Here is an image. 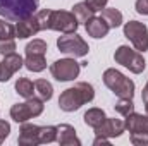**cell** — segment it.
Returning <instances> with one entry per match:
<instances>
[{
	"label": "cell",
	"instance_id": "ba28073f",
	"mask_svg": "<svg viewBox=\"0 0 148 146\" xmlns=\"http://www.w3.org/2000/svg\"><path fill=\"white\" fill-rule=\"evenodd\" d=\"M124 36L127 38L138 52L148 50V28L140 21H129L124 24Z\"/></svg>",
	"mask_w": 148,
	"mask_h": 146
},
{
	"label": "cell",
	"instance_id": "9c48e42d",
	"mask_svg": "<svg viewBox=\"0 0 148 146\" xmlns=\"http://www.w3.org/2000/svg\"><path fill=\"white\" fill-rule=\"evenodd\" d=\"M79 71H81V64L76 62L74 59H60V60H55L50 65L52 76L60 83L74 81L79 76Z\"/></svg>",
	"mask_w": 148,
	"mask_h": 146
},
{
	"label": "cell",
	"instance_id": "5bb4252c",
	"mask_svg": "<svg viewBox=\"0 0 148 146\" xmlns=\"http://www.w3.org/2000/svg\"><path fill=\"white\" fill-rule=\"evenodd\" d=\"M57 143L60 146H81L79 138L76 136V129L71 124L57 126Z\"/></svg>",
	"mask_w": 148,
	"mask_h": 146
},
{
	"label": "cell",
	"instance_id": "277c9868",
	"mask_svg": "<svg viewBox=\"0 0 148 146\" xmlns=\"http://www.w3.org/2000/svg\"><path fill=\"white\" fill-rule=\"evenodd\" d=\"M114 60L115 64H121L122 67L129 69L133 74H141L147 67V62L141 55V52H138L136 48H129L127 45H121L115 53H114Z\"/></svg>",
	"mask_w": 148,
	"mask_h": 146
},
{
	"label": "cell",
	"instance_id": "d6986e66",
	"mask_svg": "<svg viewBox=\"0 0 148 146\" xmlns=\"http://www.w3.org/2000/svg\"><path fill=\"white\" fill-rule=\"evenodd\" d=\"M16 93L23 98H33L35 96V83L29 81L28 77H19L16 81Z\"/></svg>",
	"mask_w": 148,
	"mask_h": 146
},
{
	"label": "cell",
	"instance_id": "4dcf8cb0",
	"mask_svg": "<svg viewBox=\"0 0 148 146\" xmlns=\"http://www.w3.org/2000/svg\"><path fill=\"white\" fill-rule=\"evenodd\" d=\"M95 12H98V10H103L105 7H107V2L109 0H84Z\"/></svg>",
	"mask_w": 148,
	"mask_h": 146
},
{
	"label": "cell",
	"instance_id": "836d02e7",
	"mask_svg": "<svg viewBox=\"0 0 148 146\" xmlns=\"http://www.w3.org/2000/svg\"><path fill=\"white\" fill-rule=\"evenodd\" d=\"M141 100H143V102H148V83L145 84V88H143V93H141Z\"/></svg>",
	"mask_w": 148,
	"mask_h": 146
},
{
	"label": "cell",
	"instance_id": "ffe728a7",
	"mask_svg": "<svg viewBox=\"0 0 148 146\" xmlns=\"http://www.w3.org/2000/svg\"><path fill=\"white\" fill-rule=\"evenodd\" d=\"M102 17L105 19V23L109 24V28H119L121 24H122V12L121 10H117L115 7H105L103 10H102Z\"/></svg>",
	"mask_w": 148,
	"mask_h": 146
},
{
	"label": "cell",
	"instance_id": "7a4b0ae2",
	"mask_svg": "<svg viewBox=\"0 0 148 146\" xmlns=\"http://www.w3.org/2000/svg\"><path fill=\"white\" fill-rule=\"evenodd\" d=\"M40 0H0V16L7 21H21L38 12Z\"/></svg>",
	"mask_w": 148,
	"mask_h": 146
},
{
	"label": "cell",
	"instance_id": "d4e9b609",
	"mask_svg": "<svg viewBox=\"0 0 148 146\" xmlns=\"http://www.w3.org/2000/svg\"><path fill=\"white\" fill-rule=\"evenodd\" d=\"M114 108L117 113H121V115H129V113H133L134 112V103H133V98H119V102L114 105Z\"/></svg>",
	"mask_w": 148,
	"mask_h": 146
},
{
	"label": "cell",
	"instance_id": "484cf974",
	"mask_svg": "<svg viewBox=\"0 0 148 146\" xmlns=\"http://www.w3.org/2000/svg\"><path fill=\"white\" fill-rule=\"evenodd\" d=\"M50 12H52V9H41V10H38L36 14H35L41 31H47V29H48V24H50Z\"/></svg>",
	"mask_w": 148,
	"mask_h": 146
},
{
	"label": "cell",
	"instance_id": "4316f807",
	"mask_svg": "<svg viewBox=\"0 0 148 146\" xmlns=\"http://www.w3.org/2000/svg\"><path fill=\"white\" fill-rule=\"evenodd\" d=\"M5 38H16V26H12L5 19H0V40Z\"/></svg>",
	"mask_w": 148,
	"mask_h": 146
},
{
	"label": "cell",
	"instance_id": "cb8c5ba5",
	"mask_svg": "<svg viewBox=\"0 0 148 146\" xmlns=\"http://www.w3.org/2000/svg\"><path fill=\"white\" fill-rule=\"evenodd\" d=\"M47 50H48L47 43H45L43 40H40V38L33 40V41H29V43L26 45V48H24L26 55H45Z\"/></svg>",
	"mask_w": 148,
	"mask_h": 146
},
{
	"label": "cell",
	"instance_id": "8fae6325",
	"mask_svg": "<svg viewBox=\"0 0 148 146\" xmlns=\"http://www.w3.org/2000/svg\"><path fill=\"white\" fill-rule=\"evenodd\" d=\"M124 131H126V127H124V122L121 119H109V117H105L103 122L98 127H95V134L97 136H105L109 139L122 136Z\"/></svg>",
	"mask_w": 148,
	"mask_h": 146
},
{
	"label": "cell",
	"instance_id": "d6a6232c",
	"mask_svg": "<svg viewBox=\"0 0 148 146\" xmlns=\"http://www.w3.org/2000/svg\"><path fill=\"white\" fill-rule=\"evenodd\" d=\"M110 143V139L109 138H105V136H97L95 138V141H93V145L98 146V145H109Z\"/></svg>",
	"mask_w": 148,
	"mask_h": 146
},
{
	"label": "cell",
	"instance_id": "83f0119b",
	"mask_svg": "<svg viewBox=\"0 0 148 146\" xmlns=\"http://www.w3.org/2000/svg\"><path fill=\"white\" fill-rule=\"evenodd\" d=\"M16 52V40L14 38H5L0 40V53L2 55H9Z\"/></svg>",
	"mask_w": 148,
	"mask_h": 146
},
{
	"label": "cell",
	"instance_id": "9a60e30c",
	"mask_svg": "<svg viewBox=\"0 0 148 146\" xmlns=\"http://www.w3.org/2000/svg\"><path fill=\"white\" fill-rule=\"evenodd\" d=\"M84 28H86V33H88L91 38H95V40L105 38L107 35H109V31H110L109 24L105 23V19H103L102 16H100V17L93 16V17L84 24Z\"/></svg>",
	"mask_w": 148,
	"mask_h": 146
},
{
	"label": "cell",
	"instance_id": "5b68a950",
	"mask_svg": "<svg viewBox=\"0 0 148 146\" xmlns=\"http://www.w3.org/2000/svg\"><path fill=\"white\" fill-rule=\"evenodd\" d=\"M43 100L40 98H26V102L23 103H16L10 107V119L17 124H23V122H28L29 119L38 117L43 113Z\"/></svg>",
	"mask_w": 148,
	"mask_h": 146
},
{
	"label": "cell",
	"instance_id": "52a82bcc",
	"mask_svg": "<svg viewBox=\"0 0 148 146\" xmlns=\"http://www.w3.org/2000/svg\"><path fill=\"white\" fill-rule=\"evenodd\" d=\"M77 26H79V23L73 12H69V10H52L50 12L48 29L60 31L62 35H66V33H76Z\"/></svg>",
	"mask_w": 148,
	"mask_h": 146
},
{
	"label": "cell",
	"instance_id": "44dd1931",
	"mask_svg": "<svg viewBox=\"0 0 148 146\" xmlns=\"http://www.w3.org/2000/svg\"><path fill=\"white\" fill-rule=\"evenodd\" d=\"M24 67L29 72H41L47 69V60L45 55H26L24 59Z\"/></svg>",
	"mask_w": 148,
	"mask_h": 146
},
{
	"label": "cell",
	"instance_id": "e0dca14e",
	"mask_svg": "<svg viewBox=\"0 0 148 146\" xmlns=\"http://www.w3.org/2000/svg\"><path fill=\"white\" fill-rule=\"evenodd\" d=\"M73 12L74 16H76V19H77V23H88L93 16H95V10L86 3V2H79V3H76L73 7Z\"/></svg>",
	"mask_w": 148,
	"mask_h": 146
},
{
	"label": "cell",
	"instance_id": "3957f363",
	"mask_svg": "<svg viewBox=\"0 0 148 146\" xmlns=\"http://www.w3.org/2000/svg\"><path fill=\"white\" fill-rule=\"evenodd\" d=\"M103 83L119 98H133L134 96V81L126 77L117 69H107L103 72Z\"/></svg>",
	"mask_w": 148,
	"mask_h": 146
},
{
	"label": "cell",
	"instance_id": "4fadbf2b",
	"mask_svg": "<svg viewBox=\"0 0 148 146\" xmlns=\"http://www.w3.org/2000/svg\"><path fill=\"white\" fill-rule=\"evenodd\" d=\"M38 131H40V126L29 124V122H23V124H21V129H19L17 143L21 146H36V145H40Z\"/></svg>",
	"mask_w": 148,
	"mask_h": 146
},
{
	"label": "cell",
	"instance_id": "6da1fadb",
	"mask_svg": "<svg viewBox=\"0 0 148 146\" xmlns=\"http://www.w3.org/2000/svg\"><path fill=\"white\" fill-rule=\"evenodd\" d=\"M95 89L90 83H77L73 88H67L59 96V107L64 112H76L84 103L93 102Z\"/></svg>",
	"mask_w": 148,
	"mask_h": 146
},
{
	"label": "cell",
	"instance_id": "ac0fdd59",
	"mask_svg": "<svg viewBox=\"0 0 148 146\" xmlns=\"http://www.w3.org/2000/svg\"><path fill=\"white\" fill-rule=\"evenodd\" d=\"M35 95H36V98H40V100L48 102L53 96V86L47 79H36L35 81Z\"/></svg>",
	"mask_w": 148,
	"mask_h": 146
},
{
	"label": "cell",
	"instance_id": "8992f818",
	"mask_svg": "<svg viewBox=\"0 0 148 146\" xmlns=\"http://www.w3.org/2000/svg\"><path fill=\"white\" fill-rule=\"evenodd\" d=\"M57 48L71 57H84L90 52L88 43L79 36L77 33H66L64 36H59L57 40Z\"/></svg>",
	"mask_w": 148,
	"mask_h": 146
},
{
	"label": "cell",
	"instance_id": "30bf717a",
	"mask_svg": "<svg viewBox=\"0 0 148 146\" xmlns=\"http://www.w3.org/2000/svg\"><path fill=\"white\" fill-rule=\"evenodd\" d=\"M23 65H24V59L16 52L3 55V60L0 62V83H7Z\"/></svg>",
	"mask_w": 148,
	"mask_h": 146
},
{
	"label": "cell",
	"instance_id": "7402d4cb",
	"mask_svg": "<svg viewBox=\"0 0 148 146\" xmlns=\"http://www.w3.org/2000/svg\"><path fill=\"white\" fill-rule=\"evenodd\" d=\"M105 117H107V115H105V112H103V110L95 107V108L86 110L83 119H84V124H86V126H90V127H93V129H95V127H98V126L103 122V119H105Z\"/></svg>",
	"mask_w": 148,
	"mask_h": 146
},
{
	"label": "cell",
	"instance_id": "f1b7e54d",
	"mask_svg": "<svg viewBox=\"0 0 148 146\" xmlns=\"http://www.w3.org/2000/svg\"><path fill=\"white\" fill-rule=\"evenodd\" d=\"M129 139H131V143L134 146H147L148 145V132H131Z\"/></svg>",
	"mask_w": 148,
	"mask_h": 146
},
{
	"label": "cell",
	"instance_id": "7c38bea8",
	"mask_svg": "<svg viewBox=\"0 0 148 146\" xmlns=\"http://www.w3.org/2000/svg\"><path fill=\"white\" fill-rule=\"evenodd\" d=\"M40 31L41 29H40V24H38V19L35 14L26 17V19L17 21V24H16V38H19V40H26L29 36H35Z\"/></svg>",
	"mask_w": 148,
	"mask_h": 146
},
{
	"label": "cell",
	"instance_id": "e575fe53",
	"mask_svg": "<svg viewBox=\"0 0 148 146\" xmlns=\"http://www.w3.org/2000/svg\"><path fill=\"white\" fill-rule=\"evenodd\" d=\"M145 110H147V115H148V102H145Z\"/></svg>",
	"mask_w": 148,
	"mask_h": 146
},
{
	"label": "cell",
	"instance_id": "603a6c76",
	"mask_svg": "<svg viewBox=\"0 0 148 146\" xmlns=\"http://www.w3.org/2000/svg\"><path fill=\"white\" fill-rule=\"evenodd\" d=\"M38 139H40V145L57 141V126H43V127H40Z\"/></svg>",
	"mask_w": 148,
	"mask_h": 146
},
{
	"label": "cell",
	"instance_id": "f546056e",
	"mask_svg": "<svg viewBox=\"0 0 148 146\" xmlns=\"http://www.w3.org/2000/svg\"><path fill=\"white\" fill-rule=\"evenodd\" d=\"M9 134H10V124L7 120H2L0 119V145L9 138Z\"/></svg>",
	"mask_w": 148,
	"mask_h": 146
},
{
	"label": "cell",
	"instance_id": "1f68e13d",
	"mask_svg": "<svg viewBox=\"0 0 148 146\" xmlns=\"http://www.w3.org/2000/svg\"><path fill=\"white\" fill-rule=\"evenodd\" d=\"M134 7H136V12H138V14L148 16V0H136Z\"/></svg>",
	"mask_w": 148,
	"mask_h": 146
},
{
	"label": "cell",
	"instance_id": "2e32d148",
	"mask_svg": "<svg viewBox=\"0 0 148 146\" xmlns=\"http://www.w3.org/2000/svg\"><path fill=\"white\" fill-rule=\"evenodd\" d=\"M124 127L129 132H148V115L136 113V112L126 115Z\"/></svg>",
	"mask_w": 148,
	"mask_h": 146
}]
</instances>
